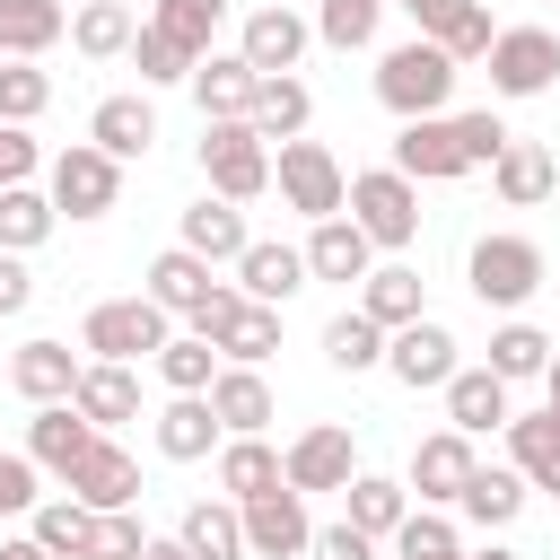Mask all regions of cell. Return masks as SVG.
<instances>
[{
    "mask_svg": "<svg viewBox=\"0 0 560 560\" xmlns=\"http://www.w3.org/2000/svg\"><path fill=\"white\" fill-rule=\"evenodd\" d=\"M341 210L359 219V236H368L376 254H402V245L420 236V184H411L402 166H368V175H350Z\"/></svg>",
    "mask_w": 560,
    "mask_h": 560,
    "instance_id": "cell-1",
    "label": "cell"
},
{
    "mask_svg": "<svg viewBox=\"0 0 560 560\" xmlns=\"http://www.w3.org/2000/svg\"><path fill=\"white\" fill-rule=\"evenodd\" d=\"M376 96H385V114H446V96H455V61H446V44H429V35H411V44H394L385 61H376Z\"/></svg>",
    "mask_w": 560,
    "mask_h": 560,
    "instance_id": "cell-2",
    "label": "cell"
},
{
    "mask_svg": "<svg viewBox=\"0 0 560 560\" xmlns=\"http://www.w3.org/2000/svg\"><path fill=\"white\" fill-rule=\"evenodd\" d=\"M201 175L219 201H262L271 192V140L236 114V122H201Z\"/></svg>",
    "mask_w": 560,
    "mask_h": 560,
    "instance_id": "cell-3",
    "label": "cell"
},
{
    "mask_svg": "<svg viewBox=\"0 0 560 560\" xmlns=\"http://www.w3.org/2000/svg\"><path fill=\"white\" fill-rule=\"evenodd\" d=\"M481 61H490V96H508V105L560 88V35L551 26H499Z\"/></svg>",
    "mask_w": 560,
    "mask_h": 560,
    "instance_id": "cell-4",
    "label": "cell"
},
{
    "mask_svg": "<svg viewBox=\"0 0 560 560\" xmlns=\"http://www.w3.org/2000/svg\"><path fill=\"white\" fill-rule=\"evenodd\" d=\"M271 184H280V201H289L298 219H332V210H341V192H350L341 158H332L324 140H306V131L271 149Z\"/></svg>",
    "mask_w": 560,
    "mask_h": 560,
    "instance_id": "cell-5",
    "label": "cell"
},
{
    "mask_svg": "<svg viewBox=\"0 0 560 560\" xmlns=\"http://www.w3.org/2000/svg\"><path fill=\"white\" fill-rule=\"evenodd\" d=\"M44 192H52L61 219H105V210L122 201V158H105L96 140H70V149L44 166Z\"/></svg>",
    "mask_w": 560,
    "mask_h": 560,
    "instance_id": "cell-6",
    "label": "cell"
},
{
    "mask_svg": "<svg viewBox=\"0 0 560 560\" xmlns=\"http://www.w3.org/2000/svg\"><path fill=\"white\" fill-rule=\"evenodd\" d=\"M464 280H472V298H481V306L516 315V306H525V298L542 289V245H534V236H508V228H499V236H481V245H472Z\"/></svg>",
    "mask_w": 560,
    "mask_h": 560,
    "instance_id": "cell-7",
    "label": "cell"
},
{
    "mask_svg": "<svg viewBox=\"0 0 560 560\" xmlns=\"http://www.w3.org/2000/svg\"><path fill=\"white\" fill-rule=\"evenodd\" d=\"M166 341V306L140 289V298H105V306H88V324H79V350H96V359H149Z\"/></svg>",
    "mask_w": 560,
    "mask_h": 560,
    "instance_id": "cell-8",
    "label": "cell"
},
{
    "mask_svg": "<svg viewBox=\"0 0 560 560\" xmlns=\"http://www.w3.org/2000/svg\"><path fill=\"white\" fill-rule=\"evenodd\" d=\"M455 368H464V359H455V332H446L438 315H411V324H394V332H385V376H394V385L438 394Z\"/></svg>",
    "mask_w": 560,
    "mask_h": 560,
    "instance_id": "cell-9",
    "label": "cell"
},
{
    "mask_svg": "<svg viewBox=\"0 0 560 560\" xmlns=\"http://www.w3.org/2000/svg\"><path fill=\"white\" fill-rule=\"evenodd\" d=\"M245 516V551L254 560H306V534H315V516H306V490H262V499H245L236 508Z\"/></svg>",
    "mask_w": 560,
    "mask_h": 560,
    "instance_id": "cell-10",
    "label": "cell"
},
{
    "mask_svg": "<svg viewBox=\"0 0 560 560\" xmlns=\"http://www.w3.org/2000/svg\"><path fill=\"white\" fill-rule=\"evenodd\" d=\"M385 166H402L411 184H455V175H472L464 166V140H455V114H411L402 131H394V158Z\"/></svg>",
    "mask_w": 560,
    "mask_h": 560,
    "instance_id": "cell-11",
    "label": "cell"
},
{
    "mask_svg": "<svg viewBox=\"0 0 560 560\" xmlns=\"http://www.w3.org/2000/svg\"><path fill=\"white\" fill-rule=\"evenodd\" d=\"M79 508H140V464H131V446H114V429H96V446L70 464V481H61Z\"/></svg>",
    "mask_w": 560,
    "mask_h": 560,
    "instance_id": "cell-12",
    "label": "cell"
},
{
    "mask_svg": "<svg viewBox=\"0 0 560 560\" xmlns=\"http://www.w3.org/2000/svg\"><path fill=\"white\" fill-rule=\"evenodd\" d=\"M280 472H289V490H341L350 472H359V446H350V429L341 420H324V429H298L289 438V455H280Z\"/></svg>",
    "mask_w": 560,
    "mask_h": 560,
    "instance_id": "cell-13",
    "label": "cell"
},
{
    "mask_svg": "<svg viewBox=\"0 0 560 560\" xmlns=\"http://www.w3.org/2000/svg\"><path fill=\"white\" fill-rule=\"evenodd\" d=\"M472 464H481V455H472V438H464V429H438V438H420V446H411L402 490H411L420 508H455V490L472 481Z\"/></svg>",
    "mask_w": 560,
    "mask_h": 560,
    "instance_id": "cell-14",
    "label": "cell"
},
{
    "mask_svg": "<svg viewBox=\"0 0 560 560\" xmlns=\"http://www.w3.org/2000/svg\"><path fill=\"white\" fill-rule=\"evenodd\" d=\"M254 79H262V70H254L245 52H219V44H210V52L192 61V79H184V88H192L201 122H236V114L254 105Z\"/></svg>",
    "mask_w": 560,
    "mask_h": 560,
    "instance_id": "cell-15",
    "label": "cell"
},
{
    "mask_svg": "<svg viewBox=\"0 0 560 560\" xmlns=\"http://www.w3.org/2000/svg\"><path fill=\"white\" fill-rule=\"evenodd\" d=\"M298 254H306V280H341V289L376 271V245L359 236V219H350V210H332V219H315V236H306Z\"/></svg>",
    "mask_w": 560,
    "mask_h": 560,
    "instance_id": "cell-16",
    "label": "cell"
},
{
    "mask_svg": "<svg viewBox=\"0 0 560 560\" xmlns=\"http://www.w3.org/2000/svg\"><path fill=\"white\" fill-rule=\"evenodd\" d=\"M228 271H236V289H245L254 306H289V298L306 289V254H298V245H280V236H254Z\"/></svg>",
    "mask_w": 560,
    "mask_h": 560,
    "instance_id": "cell-17",
    "label": "cell"
},
{
    "mask_svg": "<svg viewBox=\"0 0 560 560\" xmlns=\"http://www.w3.org/2000/svg\"><path fill=\"white\" fill-rule=\"evenodd\" d=\"M306 44H315V26H306L289 0H262V9L245 18V35H236V52H245L254 70H298Z\"/></svg>",
    "mask_w": 560,
    "mask_h": 560,
    "instance_id": "cell-18",
    "label": "cell"
},
{
    "mask_svg": "<svg viewBox=\"0 0 560 560\" xmlns=\"http://www.w3.org/2000/svg\"><path fill=\"white\" fill-rule=\"evenodd\" d=\"M70 402H79L88 429H122V420H140V376L122 359H88L79 385H70Z\"/></svg>",
    "mask_w": 560,
    "mask_h": 560,
    "instance_id": "cell-19",
    "label": "cell"
},
{
    "mask_svg": "<svg viewBox=\"0 0 560 560\" xmlns=\"http://www.w3.org/2000/svg\"><path fill=\"white\" fill-rule=\"evenodd\" d=\"M96 446V429L79 420V402H35V420H26V455H35V472H52V481H70V464Z\"/></svg>",
    "mask_w": 560,
    "mask_h": 560,
    "instance_id": "cell-20",
    "label": "cell"
},
{
    "mask_svg": "<svg viewBox=\"0 0 560 560\" xmlns=\"http://www.w3.org/2000/svg\"><path fill=\"white\" fill-rule=\"evenodd\" d=\"M245 122H254L271 149H280V140H298V131L315 122V96H306V79H298V70H262V79H254V105H245Z\"/></svg>",
    "mask_w": 560,
    "mask_h": 560,
    "instance_id": "cell-21",
    "label": "cell"
},
{
    "mask_svg": "<svg viewBox=\"0 0 560 560\" xmlns=\"http://www.w3.org/2000/svg\"><path fill=\"white\" fill-rule=\"evenodd\" d=\"M175 245H184V254H201L210 271H219V262H236V254L254 245V236H245V201H219V192H201V201L184 210V236H175Z\"/></svg>",
    "mask_w": 560,
    "mask_h": 560,
    "instance_id": "cell-22",
    "label": "cell"
},
{
    "mask_svg": "<svg viewBox=\"0 0 560 560\" xmlns=\"http://www.w3.org/2000/svg\"><path fill=\"white\" fill-rule=\"evenodd\" d=\"M79 368H88V359H79L70 341H52V332H44V341H18V359H9V385H18L26 402H70Z\"/></svg>",
    "mask_w": 560,
    "mask_h": 560,
    "instance_id": "cell-23",
    "label": "cell"
},
{
    "mask_svg": "<svg viewBox=\"0 0 560 560\" xmlns=\"http://www.w3.org/2000/svg\"><path fill=\"white\" fill-rule=\"evenodd\" d=\"M210 411H219L228 438H262V429H271V385H262V368L219 359V376H210Z\"/></svg>",
    "mask_w": 560,
    "mask_h": 560,
    "instance_id": "cell-24",
    "label": "cell"
},
{
    "mask_svg": "<svg viewBox=\"0 0 560 560\" xmlns=\"http://www.w3.org/2000/svg\"><path fill=\"white\" fill-rule=\"evenodd\" d=\"M438 394H446V429H464V438L508 429V376H490V368H455Z\"/></svg>",
    "mask_w": 560,
    "mask_h": 560,
    "instance_id": "cell-25",
    "label": "cell"
},
{
    "mask_svg": "<svg viewBox=\"0 0 560 560\" xmlns=\"http://www.w3.org/2000/svg\"><path fill=\"white\" fill-rule=\"evenodd\" d=\"M219 411H210V394H166V411H158V455L166 464H201V455H219Z\"/></svg>",
    "mask_w": 560,
    "mask_h": 560,
    "instance_id": "cell-26",
    "label": "cell"
},
{
    "mask_svg": "<svg viewBox=\"0 0 560 560\" xmlns=\"http://www.w3.org/2000/svg\"><path fill=\"white\" fill-rule=\"evenodd\" d=\"M508 464L525 472V490L560 499V411H508Z\"/></svg>",
    "mask_w": 560,
    "mask_h": 560,
    "instance_id": "cell-27",
    "label": "cell"
},
{
    "mask_svg": "<svg viewBox=\"0 0 560 560\" xmlns=\"http://www.w3.org/2000/svg\"><path fill=\"white\" fill-rule=\"evenodd\" d=\"M551 184H560V158H551L542 140H508V149L490 158V192H499L508 210H534Z\"/></svg>",
    "mask_w": 560,
    "mask_h": 560,
    "instance_id": "cell-28",
    "label": "cell"
},
{
    "mask_svg": "<svg viewBox=\"0 0 560 560\" xmlns=\"http://www.w3.org/2000/svg\"><path fill=\"white\" fill-rule=\"evenodd\" d=\"M61 35H70L61 0H0V61H44Z\"/></svg>",
    "mask_w": 560,
    "mask_h": 560,
    "instance_id": "cell-29",
    "label": "cell"
},
{
    "mask_svg": "<svg viewBox=\"0 0 560 560\" xmlns=\"http://www.w3.org/2000/svg\"><path fill=\"white\" fill-rule=\"evenodd\" d=\"M88 140L131 166V158H149V140H158V105H149V96H105V105L88 114Z\"/></svg>",
    "mask_w": 560,
    "mask_h": 560,
    "instance_id": "cell-30",
    "label": "cell"
},
{
    "mask_svg": "<svg viewBox=\"0 0 560 560\" xmlns=\"http://www.w3.org/2000/svg\"><path fill=\"white\" fill-rule=\"evenodd\" d=\"M455 508H464L481 534H499V525L525 516V472H516V464H472V481L455 490Z\"/></svg>",
    "mask_w": 560,
    "mask_h": 560,
    "instance_id": "cell-31",
    "label": "cell"
},
{
    "mask_svg": "<svg viewBox=\"0 0 560 560\" xmlns=\"http://www.w3.org/2000/svg\"><path fill=\"white\" fill-rule=\"evenodd\" d=\"M175 542H184L192 560H245V516H236V499H192L184 525H175Z\"/></svg>",
    "mask_w": 560,
    "mask_h": 560,
    "instance_id": "cell-32",
    "label": "cell"
},
{
    "mask_svg": "<svg viewBox=\"0 0 560 560\" xmlns=\"http://www.w3.org/2000/svg\"><path fill=\"white\" fill-rule=\"evenodd\" d=\"M289 472H280V455L262 446V438H219V499H262V490H280Z\"/></svg>",
    "mask_w": 560,
    "mask_h": 560,
    "instance_id": "cell-33",
    "label": "cell"
},
{
    "mask_svg": "<svg viewBox=\"0 0 560 560\" xmlns=\"http://www.w3.org/2000/svg\"><path fill=\"white\" fill-rule=\"evenodd\" d=\"M341 499H350V525H359V534H376V542H394V525L411 516V490H402L394 472H350V481H341Z\"/></svg>",
    "mask_w": 560,
    "mask_h": 560,
    "instance_id": "cell-34",
    "label": "cell"
},
{
    "mask_svg": "<svg viewBox=\"0 0 560 560\" xmlns=\"http://www.w3.org/2000/svg\"><path fill=\"white\" fill-rule=\"evenodd\" d=\"M131 35H140V18H131L122 0H79V9H70V44H79L88 61H122Z\"/></svg>",
    "mask_w": 560,
    "mask_h": 560,
    "instance_id": "cell-35",
    "label": "cell"
},
{
    "mask_svg": "<svg viewBox=\"0 0 560 560\" xmlns=\"http://www.w3.org/2000/svg\"><path fill=\"white\" fill-rule=\"evenodd\" d=\"M26 534H35V542H44L52 560H88V534H96V508H79L70 490H61V499H35V508H26Z\"/></svg>",
    "mask_w": 560,
    "mask_h": 560,
    "instance_id": "cell-36",
    "label": "cell"
},
{
    "mask_svg": "<svg viewBox=\"0 0 560 560\" xmlns=\"http://www.w3.org/2000/svg\"><path fill=\"white\" fill-rule=\"evenodd\" d=\"M359 315H376L385 332L411 324V315H429V306H420V271H411V262H376V271L359 280Z\"/></svg>",
    "mask_w": 560,
    "mask_h": 560,
    "instance_id": "cell-37",
    "label": "cell"
},
{
    "mask_svg": "<svg viewBox=\"0 0 560 560\" xmlns=\"http://www.w3.org/2000/svg\"><path fill=\"white\" fill-rule=\"evenodd\" d=\"M52 228H61L52 192H35V184H0V245H9V254H35Z\"/></svg>",
    "mask_w": 560,
    "mask_h": 560,
    "instance_id": "cell-38",
    "label": "cell"
},
{
    "mask_svg": "<svg viewBox=\"0 0 560 560\" xmlns=\"http://www.w3.org/2000/svg\"><path fill=\"white\" fill-rule=\"evenodd\" d=\"M149 298H158L166 315H192V306L210 298V262H201V254H184V245H166V254L149 262Z\"/></svg>",
    "mask_w": 560,
    "mask_h": 560,
    "instance_id": "cell-39",
    "label": "cell"
},
{
    "mask_svg": "<svg viewBox=\"0 0 560 560\" xmlns=\"http://www.w3.org/2000/svg\"><path fill=\"white\" fill-rule=\"evenodd\" d=\"M324 359H332L341 376L385 368V324H376V315H359V306H350V315H332V324H324Z\"/></svg>",
    "mask_w": 560,
    "mask_h": 560,
    "instance_id": "cell-40",
    "label": "cell"
},
{
    "mask_svg": "<svg viewBox=\"0 0 560 560\" xmlns=\"http://www.w3.org/2000/svg\"><path fill=\"white\" fill-rule=\"evenodd\" d=\"M149 359H158V385H166V394H210V376H219V350H210L201 332H166Z\"/></svg>",
    "mask_w": 560,
    "mask_h": 560,
    "instance_id": "cell-41",
    "label": "cell"
},
{
    "mask_svg": "<svg viewBox=\"0 0 560 560\" xmlns=\"http://www.w3.org/2000/svg\"><path fill=\"white\" fill-rule=\"evenodd\" d=\"M542 359H551V332H542V324H525V315H508V324L490 332V376H508V385H525V376H542Z\"/></svg>",
    "mask_w": 560,
    "mask_h": 560,
    "instance_id": "cell-42",
    "label": "cell"
},
{
    "mask_svg": "<svg viewBox=\"0 0 560 560\" xmlns=\"http://www.w3.org/2000/svg\"><path fill=\"white\" fill-rule=\"evenodd\" d=\"M219 18H228V0H149V26H158V35H175L192 61L219 44Z\"/></svg>",
    "mask_w": 560,
    "mask_h": 560,
    "instance_id": "cell-43",
    "label": "cell"
},
{
    "mask_svg": "<svg viewBox=\"0 0 560 560\" xmlns=\"http://www.w3.org/2000/svg\"><path fill=\"white\" fill-rule=\"evenodd\" d=\"M131 70H140V88H184V79H192V52L140 18V35H131Z\"/></svg>",
    "mask_w": 560,
    "mask_h": 560,
    "instance_id": "cell-44",
    "label": "cell"
},
{
    "mask_svg": "<svg viewBox=\"0 0 560 560\" xmlns=\"http://www.w3.org/2000/svg\"><path fill=\"white\" fill-rule=\"evenodd\" d=\"M376 18H385V0H315V35H324L332 52L376 44Z\"/></svg>",
    "mask_w": 560,
    "mask_h": 560,
    "instance_id": "cell-45",
    "label": "cell"
},
{
    "mask_svg": "<svg viewBox=\"0 0 560 560\" xmlns=\"http://www.w3.org/2000/svg\"><path fill=\"white\" fill-rule=\"evenodd\" d=\"M271 350H280V306H245L228 324V341H219V359H236V368H262Z\"/></svg>",
    "mask_w": 560,
    "mask_h": 560,
    "instance_id": "cell-46",
    "label": "cell"
},
{
    "mask_svg": "<svg viewBox=\"0 0 560 560\" xmlns=\"http://www.w3.org/2000/svg\"><path fill=\"white\" fill-rule=\"evenodd\" d=\"M52 105V79L35 61H0V122H35Z\"/></svg>",
    "mask_w": 560,
    "mask_h": 560,
    "instance_id": "cell-47",
    "label": "cell"
},
{
    "mask_svg": "<svg viewBox=\"0 0 560 560\" xmlns=\"http://www.w3.org/2000/svg\"><path fill=\"white\" fill-rule=\"evenodd\" d=\"M394 551H402V560H429V551H464V534H455L438 508H411V516L394 525Z\"/></svg>",
    "mask_w": 560,
    "mask_h": 560,
    "instance_id": "cell-48",
    "label": "cell"
},
{
    "mask_svg": "<svg viewBox=\"0 0 560 560\" xmlns=\"http://www.w3.org/2000/svg\"><path fill=\"white\" fill-rule=\"evenodd\" d=\"M140 542H149L140 508H105V516H96V534H88V560H140Z\"/></svg>",
    "mask_w": 560,
    "mask_h": 560,
    "instance_id": "cell-49",
    "label": "cell"
},
{
    "mask_svg": "<svg viewBox=\"0 0 560 560\" xmlns=\"http://www.w3.org/2000/svg\"><path fill=\"white\" fill-rule=\"evenodd\" d=\"M490 35H499V26H490V9H481V0H464V18H455L438 44H446V61L464 70V61H481V52H490Z\"/></svg>",
    "mask_w": 560,
    "mask_h": 560,
    "instance_id": "cell-50",
    "label": "cell"
},
{
    "mask_svg": "<svg viewBox=\"0 0 560 560\" xmlns=\"http://www.w3.org/2000/svg\"><path fill=\"white\" fill-rule=\"evenodd\" d=\"M455 140H464V166H490V158H499V149L516 140V131H508V122H499V114L481 105V114H455Z\"/></svg>",
    "mask_w": 560,
    "mask_h": 560,
    "instance_id": "cell-51",
    "label": "cell"
},
{
    "mask_svg": "<svg viewBox=\"0 0 560 560\" xmlns=\"http://www.w3.org/2000/svg\"><path fill=\"white\" fill-rule=\"evenodd\" d=\"M44 499V472H35V455L18 446V455H0V516H26Z\"/></svg>",
    "mask_w": 560,
    "mask_h": 560,
    "instance_id": "cell-52",
    "label": "cell"
},
{
    "mask_svg": "<svg viewBox=\"0 0 560 560\" xmlns=\"http://www.w3.org/2000/svg\"><path fill=\"white\" fill-rule=\"evenodd\" d=\"M306 560H376V534H359L350 516L341 525H315L306 534Z\"/></svg>",
    "mask_w": 560,
    "mask_h": 560,
    "instance_id": "cell-53",
    "label": "cell"
},
{
    "mask_svg": "<svg viewBox=\"0 0 560 560\" xmlns=\"http://www.w3.org/2000/svg\"><path fill=\"white\" fill-rule=\"evenodd\" d=\"M35 166H44V149L26 140V122H0V184H35Z\"/></svg>",
    "mask_w": 560,
    "mask_h": 560,
    "instance_id": "cell-54",
    "label": "cell"
},
{
    "mask_svg": "<svg viewBox=\"0 0 560 560\" xmlns=\"http://www.w3.org/2000/svg\"><path fill=\"white\" fill-rule=\"evenodd\" d=\"M385 9H402V18H411V35H429V44L464 18V0H385Z\"/></svg>",
    "mask_w": 560,
    "mask_h": 560,
    "instance_id": "cell-55",
    "label": "cell"
},
{
    "mask_svg": "<svg viewBox=\"0 0 560 560\" xmlns=\"http://www.w3.org/2000/svg\"><path fill=\"white\" fill-rule=\"evenodd\" d=\"M26 298H35V271H26V254L0 245V315H26Z\"/></svg>",
    "mask_w": 560,
    "mask_h": 560,
    "instance_id": "cell-56",
    "label": "cell"
},
{
    "mask_svg": "<svg viewBox=\"0 0 560 560\" xmlns=\"http://www.w3.org/2000/svg\"><path fill=\"white\" fill-rule=\"evenodd\" d=\"M542 411H560V341H551V359H542Z\"/></svg>",
    "mask_w": 560,
    "mask_h": 560,
    "instance_id": "cell-57",
    "label": "cell"
},
{
    "mask_svg": "<svg viewBox=\"0 0 560 560\" xmlns=\"http://www.w3.org/2000/svg\"><path fill=\"white\" fill-rule=\"evenodd\" d=\"M140 560H192V551H184L175 534H149V542H140Z\"/></svg>",
    "mask_w": 560,
    "mask_h": 560,
    "instance_id": "cell-58",
    "label": "cell"
},
{
    "mask_svg": "<svg viewBox=\"0 0 560 560\" xmlns=\"http://www.w3.org/2000/svg\"><path fill=\"white\" fill-rule=\"evenodd\" d=\"M0 560H52V551H44L35 534H18V542H0Z\"/></svg>",
    "mask_w": 560,
    "mask_h": 560,
    "instance_id": "cell-59",
    "label": "cell"
},
{
    "mask_svg": "<svg viewBox=\"0 0 560 560\" xmlns=\"http://www.w3.org/2000/svg\"><path fill=\"white\" fill-rule=\"evenodd\" d=\"M464 560H525V551H508V542H481V551H464Z\"/></svg>",
    "mask_w": 560,
    "mask_h": 560,
    "instance_id": "cell-60",
    "label": "cell"
},
{
    "mask_svg": "<svg viewBox=\"0 0 560 560\" xmlns=\"http://www.w3.org/2000/svg\"><path fill=\"white\" fill-rule=\"evenodd\" d=\"M429 560H464V551H429Z\"/></svg>",
    "mask_w": 560,
    "mask_h": 560,
    "instance_id": "cell-61",
    "label": "cell"
}]
</instances>
